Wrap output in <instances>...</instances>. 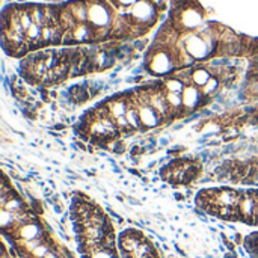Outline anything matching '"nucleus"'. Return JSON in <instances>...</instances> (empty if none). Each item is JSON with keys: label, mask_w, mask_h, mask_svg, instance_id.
Listing matches in <instances>:
<instances>
[{"label": "nucleus", "mask_w": 258, "mask_h": 258, "mask_svg": "<svg viewBox=\"0 0 258 258\" xmlns=\"http://www.w3.org/2000/svg\"><path fill=\"white\" fill-rule=\"evenodd\" d=\"M39 234H41V228H39V225H36V222H27L20 230V236L26 242L36 240V237H39Z\"/></svg>", "instance_id": "f03ea898"}, {"label": "nucleus", "mask_w": 258, "mask_h": 258, "mask_svg": "<svg viewBox=\"0 0 258 258\" xmlns=\"http://www.w3.org/2000/svg\"><path fill=\"white\" fill-rule=\"evenodd\" d=\"M213 77L212 71L210 70H206L203 67H198L195 70H192V74H190V82L195 85V86H206V83Z\"/></svg>", "instance_id": "f257e3e1"}]
</instances>
